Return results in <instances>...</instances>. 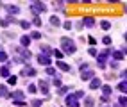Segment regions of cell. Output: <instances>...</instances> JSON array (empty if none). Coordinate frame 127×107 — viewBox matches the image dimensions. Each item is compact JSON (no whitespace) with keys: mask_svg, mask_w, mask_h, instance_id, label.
<instances>
[{"mask_svg":"<svg viewBox=\"0 0 127 107\" xmlns=\"http://www.w3.org/2000/svg\"><path fill=\"white\" fill-rule=\"evenodd\" d=\"M38 86H39V89H41V93L48 95V82H47V80H39Z\"/></svg>","mask_w":127,"mask_h":107,"instance_id":"obj_15","label":"cell"},{"mask_svg":"<svg viewBox=\"0 0 127 107\" xmlns=\"http://www.w3.org/2000/svg\"><path fill=\"white\" fill-rule=\"evenodd\" d=\"M20 27H22L23 30H29V29H31V23H29V21H25V20H23V21H20Z\"/></svg>","mask_w":127,"mask_h":107,"instance_id":"obj_33","label":"cell"},{"mask_svg":"<svg viewBox=\"0 0 127 107\" xmlns=\"http://www.w3.org/2000/svg\"><path fill=\"white\" fill-rule=\"evenodd\" d=\"M45 71H47V75H48V77H54V75H56V70H54V68H50V66H47Z\"/></svg>","mask_w":127,"mask_h":107,"instance_id":"obj_35","label":"cell"},{"mask_svg":"<svg viewBox=\"0 0 127 107\" xmlns=\"http://www.w3.org/2000/svg\"><path fill=\"white\" fill-rule=\"evenodd\" d=\"M4 7H5V11H7V16H13V18H14L16 14H20V7L14 5V4H5Z\"/></svg>","mask_w":127,"mask_h":107,"instance_id":"obj_5","label":"cell"},{"mask_svg":"<svg viewBox=\"0 0 127 107\" xmlns=\"http://www.w3.org/2000/svg\"><path fill=\"white\" fill-rule=\"evenodd\" d=\"M0 7H2V2H0Z\"/></svg>","mask_w":127,"mask_h":107,"instance_id":"obj_46","label":"cell"},{"mask_svg":"<svg viewBox=\"0 0 127 107\" xmlns=\"http://www.w3.org/2000/svg\"><path fill=\"white\" fill-rule=\"evenodd\" d=\"M41 23H43V21H41V18H39V16H34V20H32V25H36V27H39Z\"/></svg>","mask_w":127,"mask_h":107,"instance_id":"obj_36","label":"cell"},{"mask_svg":"<svg viewBox=\"0 0 127 107\" xmlns=\"http://www.w3.org/2000/svg\"><path fill=\"white\" fill-rule=\"evenodd\" d=\"M45 9H47V7H45L43 2H32V4H31V11L34 13V16H39Z\"/></svg>","mask_w":127,"mask_h":107,"instance_id":"obj_3","label":"cell"},{"mask_svg":"<svg viewBox=\"0 0 127 107\" xmlns=\"http://www.w3.org/2000/svg\"><path fill=\"white\" fill-rule=\"evenodd\" d=\"M102 43L109 46V45H111V38H109V36H104V39H102Z\"/></svg>","mask_w":127,"mask_h":107,"instance_id":"obj_42","label":"cell"},{"mask_svg":"<svg viewBox=\"0 0 127 107\" xmlns=\"http://www.w3.org/2000/svg\"><path fill=\"white\" fill-rule=\"evenodd\" d=\"M84 105H86V107H93V105H95V100L90 98V96H84Z\"/></svg>","mask_w":127,"mask_h":107,"instance_id":"obj_22","label":"cell"},{"mask_svg":"<svg viewBox=\"0 0 127 107\" xmlns=\"http://www.w3.org/2000/svg\"><path fill=\"white\" fill-rule=\"evenodd\" d=\"M7 82H9V86H14L16 82H18V77H16V75H9V77H7Z\"/></svg>","mask_w":127,"mask_h":107,"instance_id":"obj_24","label":"cell"},{"mask_svg":"<svg viewBox=\"0 0 127 107\" xmlns=\"http://www.w3.org/2000/svg\"><path fill=\"white\" fill-rule=\"evenodd\" d=\"M20 45H22L23 48H27V46L31 45V38H29V36H22V38H20Z\"/></svg>","mask_w":127,"mask_h":107,"instance_id":"obj_18","label":"cell"},{"mask_svg":"<svg viewBox=\"0 0 127 107\" xmlns=\"http://www.w3.org/2000/svg\"><path fill=\"white\" fill-rule=\"evenodd\" d=\"M106 107H109V105H106Z\"/></svg>","mask_w":127,"mask_h":107,"instance_id":"obj_47","label":"cell"},{"mask_svg":"<svg viewBox=\"0 0 127 107\" xmlns=\"http://www.w3.org/2000/svg\"><path fill=\"white\" fill-rule=\"evenodd\" d=\"M81 23H82V27L91 29V27H95V18H93V16H86V18L81 20Z\"/></svg>","mask_w":127,"mask_h":107,"instance_id":"obj_10","label":"cell"},{"mask_svg":"<svg viewBox=\"0 0 127 107\" xmlns=\"http://www.w3.org/2000/svg\"><path fill=\"white\" fill-rule=\"evenodd\" d=\"M56 64H57V68L61 70V71H70V64H66L64 61H57Z\"/></svg>","mask_w":127,"mask_h":107,"instance_id":"obj_17","label":"cell"},{"mask_svg":"<svg viewBox=\"0 0 127 107\" xmlns=\"http://www.w3.org/2000/svg\"><path fill=\"white\" fill-rule=\"evenodd\" d=\"M61 52L72 55V54L77 52V45H75L70 38H63V39H61Z\"/></svg>","mask_w":127,"mask_h":107,"instance_id":"obj_1","label":"cell"},{"mask_svg":"<svg viewBox=\"0 0 127 107\" xmlns=\"http://www.w3.org/2000/svg\"><path fill=\"white\" fill-rule=\"evenodd\" d=\"M7 95H9L7 87H5L4 84H0V98H7Z\"/></svg>","mask_w":127,"mask_h":107,"instance_id":"obj_19","label":"cell"},{"mask_svg":"<svg viewBox=\"0 0 127 107\" xmlns=\"http://www.w3.org/2000/svg\"><path fill=\"white\" fill-rule=\"evenodd\" d=\"M73 96L77 98V100H79V98H84V91L81 89V91H77V93H73Z\"/></svg>","mask_w":127,"mask_h":107,"instance_id":"obj_41","label":"cell"},{"mask_svg":"<svg viewBox=\"0 0 127 107\" xmlns=\"http://www.w3.org/2000/svg\"><path fill=\"white\" fill-rule=\"evenodd\" d=\"M109 64H111V68H115V70L118 68V63H116V61H111V63H109Z\"/></svg>","mask_w":127,"mask_h":107,"instance_id":"obj_45","label":"cell"},{"mask_svg":"<svg viewBox=\"0 0 127 107\" xmlns=\"http://www.w3.org/2000/svg\"><path fill=\"white\" fill-rule=\"evenodd\" d=\"M20 75H22V77H36V75H38V71H36L34 68H31L29 64H23V68H22V71H20Z\"/></svg>","mask_w":127,"mask_h":107,"instance_id":"obj_4","label":"cell"},{"mask_svg":"<svg viewBox=\"0 0 127 107\" xmlns=\"http://www.w3.org/2000/svg\"><path fill=\"white\" fill-rule=\"evenodd\" d=\"M111 55H113V61H122L125 57V48H122V50H111Z\"/></svg>","mask_w":127,"mask_h":107,"instance_id":"obj_9","label":"cell"},{"mask_svg":"<svg viewBox=\"0 0 127 107\" xmlns=\"http://www.w3.org/2000/svg\"><path fill=\"white\" fill-rule=\"evenodd\" d=\"M63 27H64L66 30H70V29H72V21H64V23H63Z\"/></svg>","mask_w":127,"mask_h":107,"instance_id":"obj_44","label":"cell"},{"mask_svg":"<svg viewBox=\"0 0 127 107\" xmlns=\"http://www.w3.org/2000/svg\"><path fill=\"white\" fill-rule=\"evenodd\" d=\"M27 91H29V93H36V91H38V86H36V84H29Z\"/></svg>","mask_w":127,"mask_h":107,"instance_id":"obj_37","label":"cell"},{"mask_svg":"<svg viewBox=\"0 0 127 107\" xmlns=\"http://www.w3.org/2000/svg\"><path fill=\"white\" fill-rule=\"evenodd\" d=\"M109 55H111V50H109V48H106L102 54H98V55H97V66H98L100 70H104V68H106V64H107V57H109Z\"/></svg>","mask_w":127,"mask_h":107,"instance_id":"obj_2","label":"cell"},{"mask_svg":"<svg viewBox=\"0 0 127 107\" xmlns=\"http://www.w3.org/2000/svg\"><path fill=\"white\" fill-rule=\"evenodd\" d=\"M16 52H18V55H20V61H29L31 59V52L27 50V48L20 46V48H16Z\"/></svg>","mask_w":127,"mask_h":107,"instance_id":"obj_7","label":"cell"},{"mask_svg":"<svg viewBox=\"0 0 127 107\" xmlns=\"http://www.w3.org/2000/svg\"><path fill=\"white\" fill-rule=\"evenodd\" d=\"M13 104L16 107H27V104H25V100H13Z\"/></svg>","mask_w":127,"mask_h":107,"instance_id":"obj_32","label":"cell"},{"mask_svg":"<svg viewBox=\"0 0 127 107\" xmlns=\"http://www.w3.org/2000/svg\"><path fill=\"white\" fill-rule=\"evenodd\" d=\"M88 43H90V45L93 46V45H97V39L93 38V36H90V38H88Z\"/></svg>","mask_w":127,"mask_h":107,"instance_id":"obj_43","label":"cell"},{"mask_svg":"<svg viewBox=\"0 0 127 107\" xmlns=\"http://www.w3.org/2000/svg\"><path fill=\"white\" fill-rule=\"evenodd\" d=\"M50 25H52V27H59V25H61V21H59L57 16H50Z\"/></svg>","mask_w":127,"mask_h":107,"instance_id":"obj_20","label":"cell"},{"mask_svg":"<svg viewBox=\"0 0 127 107\" xmlns=\"http://www.w3.org/2000/svg\"><path fill=\"white\" fill-rule=\"evenodd\" d=\"M79 70H81V71H84V70H90L88 63H79Z\"/></svg>","mask_w":127,"mask_h":107,"instance_id":"obj_39","label":"cell"},{"mask_svg":"<svg viewBox=\"0 0 127 107\" xmlns=\"http://www.w3.org/2000/svg\"><path fill=\"white\" fill-rule=\"evenodd\" d=\"M5 61H7V52L0 50V63H5Z\"/></svg>","mask_w":127,"mask_h":107,"instance_id":"obj_34","label":"cell"},{"mask_svg":"<svg viewBox=\"0 0 127 107\" xmlns=\"http://www.w3.org/2000/svg\"><path fill=\"white\" fill-rule=\"evenodd\" d=\"M38 63H39V64H43V66L47 68V66H50V64H52V59H50V57H47V55L38 54Z\"/></svg>","mask_w":127,"mask_h":107,"instance_id":"obj_11","label":"cell"},{"mask_svg":"<svg viewBox=\"0 0 127 107\" xmlns=\"http://www.w3.org/2000/svg\"><path fill=\"white\" fill-rule=\"evenodd\" d=\"M100 89H102V102H106L107 98L111 96V91H113V89H111V86H109V84H102V86H100Z\"/></svg>","mask_w":127,"mask_h":107,"instance_id":"obj_8","label":"cell"},{"mask_svg":"<svg viewBox=\"0 0 127 107\" xmlns=\"http://www.w3.org/2000/svg\"><path fill=\"white\" fill-rule=\"evenodd\" d=\"M50 82H52V84L56 86V87H61L63 84H61V79H59V77H56V79H50Z\"/></svg>","mask_w":127,"mask_h":107,"instance_id":"obj_28","label":"cell"},{"mask_svg":"<svg viewBox=\"0 0 127 107\" xmlns=\"http://www.w3.org/2000/svg\"><path fill=\"white\" fill-rule=\"evenodd\" d=\"M54 54V48H50V46H47V45H43L41 46V55H47V57H50Z\"/></svg>","mask_w":127,"mask_h":107,"instance_id":"obj_16","label":"cell"},{"mask_svg":"<svg viewBox=\"0 0 127 107\" xmlns=\"http://www.w3.org/2000/svg\"><path fill=\"white\" fill-rule=\"evenodd\" d=\"M9 25H11V23L7 21L5 18H0V27H9Z\"/></svg>","mask_w":127,"mask_h":107,"instance_id":"obj_40","label":"cell"},{"mask_svg":"<svg viewBox=\"0 0 127 107\" xmlns=\"http://www.w3.org/2000/svg\"><path fill=\"white\" fill-rule=\"evenodd\" d=\"M100 27H102L104 30H109V29H111V21H107V20H102V21H100Z\"/></svg>","mask_w":127,"mask_h":107,"instance_id":"obj_23","label":"cell"},{"mask_svg":"<svg viewBox=\"0 0 127 107\" xmlns=\"http://www.w3.org/2000/svg\"><path fill=\"white\" fill-rule=\"evenodd\" d=\"M100 86H102V80H100V79L93 77L90 80V89H100Z\"/></svg>","mask_w":127,"mask_h":107,"instance_id":"obj_14","label":"cell"},{"mask_svg":"<svg viewBox=\"0 0 127 107\" xmlns=\"http://www.w3.org/2000/svg\"><path fill=\"white\" fill-rule=\"evenodd\" d=\"M93 77H95V71H93V70H84V71H81V80H91Z\"/></svg>","mask_w":127,"mask_h":107,"instance_id":"obj_12","label":"cell"},{"mask_svg":"<svg viewBox=\"0 0 127 107\" xmlns=\"http://www.w3.org/2000/svg\"><path fill=\"white\" fill-rule=\"evenodd\" d=\"M118 105H120V107H127V98H125V95H122L120 98H118Z\"/></svg>","mask_w":127,"mask_h":107,"instance_id":"obj_25","label":"cell"},{"mask_svg":"<svg viewBox=\"0 0 127 107\" xmlns=\"http://www.w3.org/2000/svg\"><path fill=\"white\" fill-rule=\"evenodd\" d=\"M118 89H120L122 93H125V91H127V82H125V80H122L120 84H118Z\"/></svg>","mask_w":127,"mask_h":107,"instance_id":"obj_30","label":"cell"},{"mask_svg":"<svg viewBox=\"0 0 127 107\" xmlns=\"http://www.w3.org/2000/svg\"><path fill=\"white\" fill-rule=\"evenodd\" d=\"M64 104H66V107H81V105H79V100L73 96V93H72V95H66Z\"/></svg>","mask_w":127,"mask_h":107,"instance_id":"obj_6","label":"cell"},{"mask_svg":"<svg viewBox=\"0 0 127 107\" xmlns=\"http://www.w3.org/2000/svg\"><path fill=\"white\" fill-rule=\"evenodd\" d=\"M52 55H56V57H57V59H59V61H61V59H63V55H64V54H63L61 50H54V54H52Z\"/></svg>","mask_w":127,"mask_h":107,"instance_id":"obj_38","label":"cell"},{"mask_svg":"<svg viewBox=\"0 0 127 107\" xmlns=\"http://www.w3.org/2000/svg\"><path fill=\"white\" fill-rule=\"evenodd\" d=\"M68 91H70V87H68V86H61V87H57V93H59V95H66Z\"/></svg>","mask_w":127,"mask_h":107,"instance_id":"obj_26","label":"cell"},{"mask_svg":"<svg viewBox=\"0 0 127 107\" xmlns=\"http://www.w3.org/2000/svg\"><path fill=\"white\" fill-rule=\"evenodd\" d=\"M29 38H31V39H36V41H38V39H41V32L34 30V32H31V36H29Z\"/></svg>","mask_w":127,"mask_h":107,"instance_id":"obj_27","label":"cell"},{"mask_svg":"<svg viewBox=\"0 0 127 107\" xmlns=\"http://www.w3.org/2000/svg\"><path fill=\"white\" fill-rule=\"evenodd\" d=\"M88 54H90L91 57H97V55H98V52H97L95 46H90V48H88Z\"/></svg>","mask_w":127,"mask_h":107,"instance_id":"obj_29","label":"cell"},{"mask_svg":"<svg viewBox=\"0 0 127 107\" xmlns=\"http://www.w3.org/2000/svg\"><path fill=\"white\" fill-rule=\"evenodd\" d=\"M0 75H2V77H9L11 75V73H9V66H2V68H0Z\"/></svg>","mask_w":127,"mask_h":107,"instance_id":"obj_21","label":"cell"},{"mask_svg":"<svg viewBox=\"0 0 127 107\" xmlns=\"http://www.w3.org/2000/svg\"><path fill=\"white\" fill-rule=\"evenodd\" d=\"M41 105H43V102L38 100V98H34V100L31 102V107H41Z\"/></svg>","mask_w":127,"mask_h":107,"instance_id":"obj_31","label":"cell"},{"mask_svg":"<svg viewBox=\"0 0 127 107\" xmlns=\"http://www.w3.org/2000/svg\"><path fill=\"white\" fill-rule=\"evenodd\" d=\"M7 98H13V100H25V93L23 91H13L7 95Z\"/></svg>","mask_w":127,"mask_h":107,"instance_id":"obj_13","label":"cell"}]
</instances>
